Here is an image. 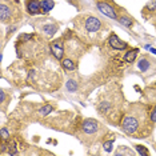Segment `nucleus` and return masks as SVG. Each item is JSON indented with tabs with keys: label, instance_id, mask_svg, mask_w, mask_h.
I'll list each match as a JSON object with an SVG mask.
<instances>
[{
	"label": "nucleus",
	"instance_id": "1",
	"mask_svg": "<svg viewBox=\"0 0 156 156\" xmlns=\"http://www.w3.org/2000/svg\"><path fill=\"white\" fill-rule=\"evenodd\" d=\"M136 113H128L122 120V129L128 135H136L140 129V116H135Z\"/></svg>",
	"mask_w": 156,
	"mask_h": 156
},
{
	"label": "nucleus",
	"instance_id": "2",
	"mask_svg": "<svg viewBox=\"0 0 156 156\" xmlns=\"http://www.w3.org/2000/svg\"><path fill=\"white\" fill-rule=\"evenodd\" d=\"M101 129V124L95 119H86L81 123V132L87 136H94Z\"/></svg>",
	"mask_w": 156,
	"mask_h": 156
},
{
	"label": "nucleus",
	"instance_id": "3",
	"mask_svg": "<svg viewBox=\"0 0 156 156\" xmlns=\"http://www.w3.org/2000/svg\"><path fill=\"white\" fill-rule=\"evenodd\" d=\"M96 7H98V9L103 13V15L111 17V19H115V20L118 19V15H116V12H115V8H113L111 4H108V3H105V2H98Z\"/></svg>",
	"mask_w": 156,
	"mask_h": 156
},
{
	"label": "nucleus",
	"instance_id": "4",
	"mask_svg": "<svg viewBox=\"0 0 156 156\" xmlns=\"http://www.w3.org/2000/svg\"><path fill=\"white\" fill-rule=\"evenodd\" d=\"M51 52L56 59L62 60L64 55V45H63V39H56L51 43Z\"/></svg>",
	"mask_w": 156,
	"mask_h": 156
},
{
	"label": "nucleus",
	"instance_id": "5",
	"mask_svg": "<svg viewBox=\"0 0 156 156\" xmlns=\"http://www.w3.org/2000/svg\"><path fill=\"white\" fill-rule=\"evenodd\" d=\"M108 44L111 45L113 49H116V51H123V49L128 48V44L120 40V37L118 36V35H115V34H112L111 36L108 37Z\"/></svg>",
	"mask_w": 156,
	"mask_h": 156
},
{
	"label": "nucleus",
	"instance_id": "6",
	"mask_svg": "<svg viewBox=\"0 0 156 156\" xmlns=\"http://www.w3.org/2000/svg\"><path fill=\"white\" fill-rule=\"evenodd\" d=\"M101 28V22L95 16H88L86 20V30L90 32H96Z\"/></svg>",
	"mask_w": 156,
	"mask_h": 156
},
{
	"label": "nucleus",
	"instance_id": "7",
	"mask_svg": "<svg viewBox=\"0 0 156 156\" xmlns=\"http://www.w3.org/2000/svg\"><path fill=\"white\" fill-rule=\"evenodd\" d=\"M27 12L30 15L43 13V11H41V3L39 0H27Z\"/></svg>",
	"mask_w": 156,
	"mask_h": 156
},
{
	"label": "nucleus",
	"instance_id": "8",
	"mask_svg": "<svg viewBox=\"0 0 156 156\" xmlns=\"http://www.w3.org/2000/svg\"><path fill=\"white\" fill-rule=\"evenodd\" d=\"M11 17H12V8L9 5H7L5 3H2V8H0V19H2V23L11 22Z\"/></svg>",
	"mask_w": 156,
	"mask_h": 156
},
{
	"label": "nucleus",
	"instance_id": "9",
	"mask_svg": "<svg viewBox=\"0 0 156 156\" xmlns=\"http://www.w3.org/2000/svg\"><path fill=\"white\" fill-rule=\"evenodd\" d=\"M41 31H43L48 37H51V36H54L56 34V31H58V24H52V23L44 24V26L41 27Z\"/></svg>",
	"mask_w": 156,
	"mask_h": 156
},
{
	"label": "nucleus",
	"instance_id": "10",
	"mask_svg": "<svg viewBox=\"0 0 156 156\" xmlns=\"http://www.w3.org/2000/svg\"><path fill=\"white\" fill-rule=\"evenodd\" d=\"M151 62H152V60L150 58H147V56H143V58L139 60V63H137V68H139L141 72H147V71L150 69Z\"/></svg>",
	"mask_w": 156,
	"mask_h": 156
},
{
	"label": "nucleus",
	"instance_id": "11",
	"mask_svg": "<svg viewBox=\"0 0 156 156\" xmlns=\"http://www.w3.org/2000/svg\"><path fill=\"white\" fill-rule=\"evenodd\" d=\"M137 54H139V48H133L131 49V51H128L126 55H124V62L127 63H133L135 59H136Z\"/></svg>",
	"mask_w": 156,
	"mask_h": 156
},
{
	"label": "nucleus",
	"instance_id": "12",
	"mask_svg": "<svg viewBox=\"0 0 156 156\" xmlns=\"http://www.w3.org/2000/svg\"><path fill=\"white\" fill-rule=\"evenodd\" d=\"M40 3H41V11H43V13H48L55 7L54 0H41Z\"/></svg>",
	"mask_w": 156,
	"mask_h": 156
},
{
	"label": "nucleus",
	"instance_id": "13",
	"mask_svg": "<svg viewBox=\"0 0 156 156\" xmlns=\"http://www.w3.org/2000/svg\"><path fill=\"white\" fill-rule=\"evenodd\" d=\"M62 66H63V68L67 69V71H73L76 68V64L73 63V60L72 59H63L62 60Z\"/></svg>",
	"mask_w": 156,
	"mask_h": 156
},
{
	"label": "nucleus",
	"instance_id": "14",
	"mask_svg": "<svg viewBox=\"0 0 156 156\" xmlns=\"http://www.w3.org/2000/svg\"><path fill=\"white\" fill-rule=\"evenodd\" d=\"M118 20L123 24L124 27H128V28H131L132 27V24H133L132 17H129V16H120V17H118Z\"/></svg>",
	"mask_w": 156,
	"mask_h": 156
},
{
	"label": "nucleus",
	"instance_id": "15",
	"mask_svg": "<svg viewBox=\"0 0 156 156\" xmlns=\"http://www.w3.org/2000/svg\"><path fill=\"white\" fill-rule=\"evenodd\" d=\"M54 109V105L52 104H47V105H44V107H41L40 109H39V115L40 116H47L51 113V111Z\"/></svg>",
	"mask_w": 156,
	"mask_h": 156
},
{
	"label": "nucleus",
	"instance_id": "16",
	"mask_svg": "<svg viewBox=\"0 0 156 156\" xmlns=\"http://www.w3.org/2000/svg\"><path fill=\"white\" fill-rule=\"evenodd\" d=\"M66 87H67V90H68L69 92L76 91V90H77V81L73 80V79H69V80L66 83Z\"/></svg>",
	"mask_w": 156,
	"mask_h": 156
},
{
	"label": "nucleus",
	"instance_id": "17",
	"mask_svg": "<svg viewBox=\"0 0 156 156\" xmlns=\"http://www.w3.org/2000/svg\"><path fill=\"white\" fill-rule=\"evenodd\" d=\"M136 151H137V154L141 155V156H148L150 155V152H148V150L144 147V145H136Z\"/></svg>",
	"mask_w": 156,
	"mask_h": 156
},
{
	"label": "nucleus",
	"instance_id": "18",
	"mask_svg": "<svg viewBox=\"0 0 156 156\" xmlns=\"http://www.w3.org/2000/svg\"><path fill=\"white\" fill-rule=\"evenodd\" d=\"M113 141H115V139H111V140H105V141H104V150H105V152H111V151H112V145H113Z\"/></svg>",
	"mask_w": 156,
	"mask_h": 156
},
{
	"label": "nucleus",
	"instance_id": "19",
	"mask_svg": "<svg viewBox=\"0 0 156 156\" xmlns=\"http://www.w3.org/2000/svg\"><path fill=\"white\" fill-rule=\"evenodd\" d=\"M116 155H133V152L131 150H128V148H127V150H124V147L122 145V147L116 151Z\"/></svg>",
	"mask_w": 156,
	"mask_h": 156
},
{
	"label": "nucleus",
	"instance_id": "20",
	"mask_svg": "<svg viewBox=\"0 0 156 156\" xmlns=\"http://www.w3.org/2000/svg\"><path fill=\"white\" fill-rule=\"evenodd\" d=\"M0 136H2V140H4V141H5L7 139H9V132H8V129L3 127L2 131H0Z\"/></svg>",
	"mask_w": 156,
	"mask_h": 156
},
{
	"label": "nucleus",
	"instance_id": "21",
	"mask_svg": "<svg viewBox=\"0 0 156 156\" xmlns=\"http://www.w3.org/2000/svg\"><path fill=\"white\" fill-rule=\"evenodd\" d=\"M31 39H34V35H30V34H22L19 36L20 41H28V40H31Z\"/></svg>",
	"mask_w": 156,
	"mask_h": 156
},
{
	"label": "nucleus",
	"instance_id": "22",
	"mask_svg": "<svg viewBox=\"0 0 156 156\" xmlns=\"http://www.w3.org/2000/svg\"><path fill=\"white\" fill-rule=\"evenodd\" d=\"M150 120H151V123H156V105L150 113Z\"/></svg>",
	"mask_w": 156,
	"mask_h": 156
},
{
	"label": "nucleus",
	"instance_id": "23",
	"mask_svg": "<svg viewBox=\"0 0 156 156\" xmlns=\"http://www.w3.org/2000/svg\"><path fill=\"white\" fill-rule=\"evenodd\" d=\"M147 9H150V11H154V9H156V0H151L150 4H147V7H145Z\"/></svg>",
	"mask_w": 156,
	"mask_h": 156
},
{
	"label": "nucleus",
	"instance_id": "24",
	"mask_svg": "<svg viewBox=\"0 0 156 156\" xmlns=\"http://www.w3.org/2000/svg\"><path fill=\"white\" fill-rule=\"evenodd\" d=\"M4 99H5V94H4V91L2 90V104L4 103Z\"/></svg>",
	"mask_w": 156,
	"mask_h": 156
},
{
	"label": "nucleus",
	"instance_id": "25",
	"mask_svg": "<svg viewBox=\"0 0 156 156\" xmlns=\"http://www.w3.org/2000/svg\"><path fill=\"white\" fill-rule=\"evenodd\" d=\"M150 49H151L152 54H155V55H156V49H155V48H150Z\"/></svg>",
	"mask_w": 156,
	"mask_h": 156
}]
</instances>
